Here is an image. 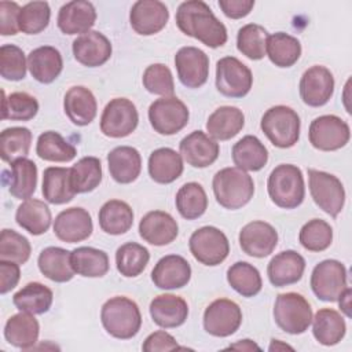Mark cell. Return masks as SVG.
I'll return each mask as SVG.
<instances>
[{"label": "cell", "instance_id": "cell-51", "mask_svg": "<svg viewBox=\"0 0 352 352\" xmlns=\"http://www.w3.org/2000/svg\"><path fill=\"white\" fill-rule=\"evenodd\" d=\"M298 241L309 252H323L331 245L333 230L327 221L312 219L301 227Z\"/></svg>", "mask_w": 352, "mask_h": 352}, {"label": "cell", "instance_id": "cell-8", "mask_svg": "<svg viewBox=\"0 0 352 352\" xmlns=\"http://www.w3.org/2000/svg\"><path fill=\"white\" fill-rule=\"evenodd\" d=\"M308 184L314 202L331 217H337L345 204V190L341 180L331 173L308 169Z\"/></svg>", "mask_w": 352, "mask_h": 352}, {"label": "cell", "instance_id": "cell-52", "mask_svg": "<svg viewBox=\"0 0 352 352\" xmlns=\"http://www.w3.org/2000/svg\"><path fill=\"white\" fill-rule=\"evenodd\" d=\"M50 16L51 10L47 1H30L21 8L19 30L26 34H37L48 26Z\"/></svg>", "mask_w": 352, "mask_h": 352}, {"label": "cell", "instance_id": "cell-42", "mask_svg": "<svg viewBox=\"0 0 352 352\" xmlns=\"http://www.w3.org/2000/svg\"><path fill=\"white\" fill-rule=\"evenodd\" d=\"M265 54L275 66L290 67L300 59L301 44L296 37L278 32L268 36Z\"/></svg>", "mask_w": 352, "mask_h": 352}, {"label": "cell", "instance_id": "cell-39", "mask_svg": "<svg viewBox=\"0 0 352 352\" xmlns=\"http://www.w3.org/2000/svg\"><path fill=\"white\" fill-rule=\"evenodd\" d=\"M70 261L74 272L85 278H100L107 274L110 267L107 253L91 246H80L72 250Z\"/></svg>", "mask_w": 352, "mask_h": 352}, {"label": "cell", "instance_id": "cell-12", "mask_svg": "<svg viewBox=\"0 0 352 352\" xmlns=\"http://www.w3.org/2000/svg\"><path fill=\"white\" fill-rule=\"evenodd\" d=\"M138 122L136 106L126 98H114L102 113L100 131L109 138H125L136 129Z\"/></svg>", "mask_w": 352, "mask_h": 352}, {"label": "cell", "instance_id": "cell-32", "mask_svg": "<svg viewBox=\"0 0 352 352\" xmlns=\"http://www.w3.org/2000/svg\"><path fill=\"white\" fill-rule=\"evenodd\" d=\"M148 175L160 184H169L183 173V160L179 153L169 147L154 150L148 157Z\"/></svg>", "mask_w": 352, "mask_h": 352}, {"label": "cell", "instance_id": "cell-38", "mask_svg": "<svg viewBox=\"0 0 352 352\" xmlns=\"http://www.w3.org/2000/svg\"><path fill=\"white\" fill-rule=\"evenodd\" d=\"M99 226L102 231L110 235H121L129 231L133 224V212L131 206L120 199H110L99 209Z\"/></svg>", "mask_w": 352, "mask_h": 352}, {"label": "cell", "instance_id": "cell-17", "mask_svg": "<svg viewBox=\"0 0 352 352\" xmlns=\"http://www.w3.org/2000/svg\"><path fill=\"white\" fill-rule=\"evenodd\" d=\"M239 245L248 256L263 258L270 256L276 248L278 232L270 223L254 220L239 231Z\"/></svg>", "mask_w": 352, "mask_h": 352}, {"label": "cell", "instance_id": "cell-26", "mask_svg": "<svg viewBox=\"0 0 352 352\" xmlns=\"http://www.w3.org/2000/svg\"><path fill=\"white\" fill-rule=\"evenodd\" d=\"M150 316L160 327H179L188 316V305L180 296L160 294L150 302Z\"/></svg>", "mask_w": 352, "mask_h": 352}, {"label": "cell", "instance_id": "cell-40", "mask_svg": "<svg viewBox=\"0 0 352 352\" xmlns=\"http://www.w3.org/2000/svg\"><path fill=\"white\" fill-rule=\"evenodd\" d=\"M52 300V290L40 282H30L12 296V302L19 311L33 315L45 314L51 308Z\"/></svg>", "mask_w": 352, "mask_h": 352}, {"label": "cell", "instance_id": "cell-59", "mask_svg": "<svg viewBox=\"0 0 352 352\" xmlns=\"http://www.w3.org/2000/svg\"><path fill=\"white\" fill-rule=\"evenodd\" d=\"M223 14L231 19L245 18L254 7V0H219Z\"/></svg>", "mask_w": 352, "mask_h": 352}, {"label": "cell", "instance_id": "cell-5", "mask_svg": "<svg viewBox=\"0 0 352 352\" xmlns=\"http://www.w3.org/2000/svg\"><path fill=\"white\" fill-rule=\"evenodd\" d=\"M300 124V117L292 107L278 104L264 113L260 128L275 147L289 148L298 142Z\"/></svg>", "mask_w": 352, "mask_h": 352}, {"label": "cell", "instance_id": "cell-55", "mask_svg": "<svg viewBox=\"0 0 352 352\" xmlns=\"http://www.w3.org/2000/svg\"><path fill=\"white\" fill-rule=\"evenodd\" d=\"M143 87L154 95L173 96L175 82L170 69L164 63H153L147 66L142 77Z\"/></svg>", "mask_w": 352, "mask_h": 352}, {"label": "cell", "instance_id": "cell-47", "mask_svg": "<svg viewBox=\"0 0 352 352\" xmlns=\"http://www.w3.org/2000/svg\"><path fill=\"white\" fill-rule=\"evenodd\" d=\"M148 260V250L136 242H126L116 252L117 270L125 278H135L140 275L144 271Z\"/></svg>", "mask_w": 352, "mask_h": 352}, {"label": "cell", "instance_id": "cell-33", "mask_svg": "<svg viewBox=\"0 0 352 352\" xmlns=\"http://www.w3.org/2000/svg\"><path fill=\"white\" fill-rule=\"evenodd\" d=\"M245 125L242 110L234 106H221L216 109L206 121V131L214 140H228L236 136Z\"/></svg>", "mask_w": 352, "mask_h": 352}, {"label": "cell", "instance_id": "cell-10", "mask_svg": "<svg viewBox=\"0 0 352 352\" xmlns=\"http://www.w3.org/2000/svg\"><path fill=\"white\" fill-rule=\"evenodd\" d=\"M346 287V270L338 260H323L312 270L311 289L319 300L334 302Z\"/></svg>", "mask_w": 352, "mask_h": 352}, {"label": "cell", "instance_id": "cell-62", "mask_svg": "<svg viewBox=\"0 0 352 352\" xmlns=\"http://www.w3.org/2000/svg\"><path fill=\"white\" fill-rule=\"evenodd\" d=\"M270 351H279V349H293L292 346H289L287 344H280L279 340H272L270 348Z\"/></svg>", "mask_w": 352, "mask_h": 352}, {"label": "cell", "instance_id": "cell-60", "mask_svg": "<svg viewBox=\"0 0 352 352\" xmlns=\"http://www.w3.org/2000/svg\"><path fill=\"white\" fill-rule=\"evenodd\" d=\"M351 294H352V290H351V287L348 286L345 290H344V293L338 297V304H340V308H341V311L348 316V318H351Z\"/></svg>", "mask_w": 352, "mask_h": 352}, {"label": "cell", "instance_id": "cell-2", "mask_svg": "<svg viewBox=\"0 0 352 352\" xmlns=\"http://www.w3.org/2000/svg\"><path fill=\"white\" fill-rule=\"evenodd\" d=\"M100 320L104 330L118 340L135 337L142 326V315L138 304L124 296L111 297L103 304Z\"/></svg>", "mask_w": 352, "mask_h": 352}, {"label": "cell", "instance_id": "cell-53", "mask_svg": "<svg viewBox=\"0 0 352 352\" xmlns=\"http://www.w3.org/2000/svg\"><path fill=\"white\" fill-rule=\"evenodd\" d=\"M29 241L14 230L4 228L0 234V260L25 264L30 257Z\"/></svg>", "mask_w": 352, "mask_h": 352}, {"label": "cell", "instance_id": "cell-58", "mask_svg": "<svg viewBox=\"0 0 352 352\" xmlns=\"http://www.w3.org/2000/svg\"><path fill=\"white\" fill-rule=\"evenodd\" d=\"M21 278L19 264L8 260H0V293L6 294L14 289Z\"/></svg>", "mask_w": 352, "mask_h": 352}, {"label": "cell", "instance_id": "cell-36", "mask_svg": "<svg viewBox=\"0 0 352 352\" xmlns=\"http://www.w3.org/2000/svg\"><path fill=\"white\" fill-rule=\"evenodd\" d=\"M51 210L47 204L40 199H25L16 209L15 221L19 227L32 235L44 234L51 226Z\"/></svg>", "mask_w": 352, "mask_h": 352}, {"label": "cell", "instance_id": "cell-34", "mask_svg": "<svg viewBox=\"0 0 352 352\" xmlns=\"http://www.w3.org/2000/svg\"><path fill=\"white\" fill-rule=\"evenodd\" d=\"M43 195L47 202L54 205L67 204L73 199L76 192L73 191L70 182V168L48 166L43 173Z\"/></svg>", "mask_w": 352, "mask_h": 352}, {"label": "cell", "instance_id": "cell-30", "mask_svg": "<svg viewBox=\"0 0 352 352\" xmlns=\"http://www.w3.org/2000/svg\"><path fill=\"white\" fill-rule=\"evenodd\" d=\"M70 254L72 252L58 246L43 249L37 258L40 272L52 282L65 283L72 280L76 272L72 267Z\"/></svg>", "mask_w": 352, "mask_h": 352}, {"label": "cell", "instance_id": "cell-15", "mask_svg": "<svg viewBox=\"0 0 352 352\" xmlns=\"http://www.w3.org/2000/svg\"><path fill=\"white\" fill-rule=\"evenodd\" d=\"M334 92V77L331 72L320 65H315L304 72L300 80V96L311 107L326 104Z\"/></svg>", "mask_w": 352, "mask_h": 352}, {"label": "cell", "instance_id": "cell-37", "mask_svg": "<svg viewBox=\"0 0 352 352\" xmlns=\"http://www.w3.org/2000/svg\"><path fill=\"white\" fill-rule=\"evenodd\" d=\"M232 161L242 170L256 172L264 168L268 161V150L253 135H246L232 147Z\"/></svg>", "mask_w": 352, "mask_h": 352}, {"label": "cell", "instance_id": "cell-22", "mask_svg": "<svg viewBox=\"0 0 352 352\" xmlns=\"http://www.w3.org/2000/svg\"><path fill=\"white\" fill-rule=\"evenodd\" d=\"M179 148L184 161L194 168H206L212 165L220 153L219 143L202 131H194L184 136Z\"/></svg>", "mask_w": 352, "mask_h": 352}, {"label": "cell", "instance_id": "cell-3", "mask_svg": "<svg viewBox=\"0 0 352 352\" xmlns=\"http://www.w3.org/2000/svg\"><path fill=\"white\" fill-rule=\"evenodd\" d=\"M212 187L216 201L230 210L245 206L254 194L252 176L236 166L224 168L216 172Z\"/></svg>", "mask_w": 352, "mask_h": 352}, {"label": "cell", "instance_id": "cell-13", "mask_svg": "<svg viewBox=\"0 0 352 352\" xmlns=\"http://www.w3.org/2000/svg\"><path fill=\"white\" fill-rule=\"evenodd\" d=\"M309 143L320 151H334L344 147L351 138L349 125L337 116L316 117L308 131Z\"/></svg>", "mask_w": 352, "mask_h": 352}, {"label": "cell", "instance_id": "cell-14", "mask_svg": "<svg viewBox=\"0 0 352 352\" xmlns=\"http://www.w3.org/2000/svg\"><path fill=\"white\" fill-rule=\"evenodd\" d=\"M242 323L239 305L228 298H217L210 302L204 312V329L214 337H228L234 334Z\"/></svg>", "mask_w": 352, "mask_h": 352}, {"label": "cell", "instance_id": "cell-46", "mask_svg": "<svg viewBox=\"0 0 352 352\" xmlns=\"http://www.w3.org/2000/svg\"><path fill=\"white\" fill-rule=\"evenodd\" d=\"M36 154L44 161L69 162L76 157L77 151L73 144L62 138V135L54 131H47L37 139Z\"/></svg>", "mask_w": 352, "mask_h": 352}, {"label": "cell", "instance_id": "cell-11", "mask_svg": "<svg viewBox=\"0 0 352 352\" xmlns=\"http://www.w3.org/2000/svg\"><path fill=\"white\" fill-rule=\"evenodd\" d=\"M253 84L250 69L234 56H224L216 65V88L227 98H243Z\"/></svg>", "mask_w": 352, "mask_h": 352}, {"label": "cell", "instance_id": "cell-57", "mask_svg": "<svg viewBox=\"0 0 352 352\" xmlns=\"http://www.w3.org/2000/svg\"><path fill=\"white\" fill-rule=\"evenodd\" d=\"M179 345L176 342V340L173 338V336H170L169 333L164 331V330H158L151 333L150 336H147V338L144 340L142 349L146 352H158V351H172V349H177Z\"/></svg>", "mask_w": 352, "mask_h": 352}, {"label": "cell", "instance_id": "cell-29", "mask_svg": "<svg viewBox=\"0 0 352 352\" xmlns=\"http://www.w3.org/2000/svg\"><path fill=\"white\" fill-rule=\"evenodd\" d=\"M28 67L36 81L50 84L58 78L63 69L62 55L55 47H38L28 55Z\"/></svg>", "mask_w": 352, "mask_h": 352}, {"label": "cell", "instance_id": "cell-56", "mask_svg": "<svg viewBox=\"0 0 352 352\" xmlns=\"http://www.w3.org/2000/svg\"><path fill=\"white\" fill-rule=\"evenodd\" d=\"M21 7L15 1H0V33L1 36H14L19 30L18 18Z\"/></svg>", "mask_w": 352, "mask_h": 352}, {"label": "cell", "instance_id": "cell-24", "mask_svg": "<svg viewBox=\"0 0 352 352\" xmlns=\"http://www.w3.org/2000/svg\"><path fill=\"white\" fill-rule=\"evenodd\" d=\"M96 21V10L92 3L73 0L63 4L58 14V28L65 34H84Z\"/></svg>", "mask_w": 352, "mask_h": 352}, {"label": "cell", "instance_id": "cell-43", "mask_svg": "<svg viewBox=\"0 0 352 352\" xmlns=\"http://www.w3.org/2000/svg\"><path fill=\"white\" fill-rule=\"evenodd\" d=\"M70 182L76 194L94 191L102 182V164L96 157H82L70 168Z\"/></svg>", "mask_w": 352, "mask_h": 352}, {"label": "cell", "instance_id": "cell-49", "mask_svg": "<svg viewBox=\"0 0 352 352\" xmlns=\"http://www.w3.org/2000/svg\"><path fill=\"white\" fill-rule=\"evenodd\" d=\"M268 32L257 23H248L238 30L236 48L252 60H260L265 56Z\"/></svg>", "mask_w": 352, "mask_h": 352}, {"label": "cell", "instance_id": "cell-27", "mask_svg": "<svg viewBox=\"0 0 352 352\" xmlns=\"http://www.w3.org/2000/svg\"><path fill=\"white\" fill-rule=\"evenodd\" d=\"M63 109L69 120L78 126H85L94 121L98 111V103L94 94L82 87H72L63 99Z\"/></svg>", "mask_w": 352, "mask_h": 352}, {"label": "cell", "instance_id": "cell-35", "mask_svg": "<svg viewBox=\"0 0 352 352\" xmlns=\"http://www.w3.org/2000/svg\"><path fill=\"white\" fill-rule=\"evenodd\" d=\"M312 333L322 345L331 346L338 344L346 331V324L340 312L331 308L319 309L312 318Z\"/></svg>", "mask_w": 352, "mask_h": 352}, {"label": "cell", "instance_id": "cell-48", "mask_svg": "<svg viewBox=\"0 0 352 352\" xmlns=\"http://www.w3.org/2000/svg\"><path fill=\"white\" fill-rule=\"evenodd\" d=\"M32 132L25 126L7 128L0 135V157L4 162L26 157L30 150Z\"/></svg>", "mask_w": 352, "mask_h": 352}, {"label": "cell", "instance_id": "cell-45", "mask_svg": "<svg viewBox=\"0 0 352 352\" xmlns=\"http://www.w3.org/2000/svg\"><path fill=\"white\" fill-rule=\"evenodd\" d=\"M227 282L243 297H253L263 287L258 270L246 261H236L227 270Z\"/></svg>", "mask_w": 352, "mask_h": 352}, {"label": "cell", "instance_id": "cell-28", "mask_svg": "<svg viewBox=\"0 0 352 352\" xmlns=\"http://www.w3.org/2000/svg\"><path fill=\"white\" fill-rule=\"evenodd\" d=\"M110 176L120 184H129L142 170L140 153L131 146H118L107 154Z\"/></svg>", "mask_w": 352, "mask_h": 352}, {"label": "cell", "instance_id": "cell-61", "mask_svg": "<svg viewBox=\"0 0 352 352\" xmlns=\"http://www.w3.org/2000/svg\"><path fill=\"white\" fill-rule=\"evenodd\" d=\"M228 348L230 349H238V351H253V349L258 351L260 349V346L256 342H253L252 340H241L235 344H231Z\"/></svg>", "mask_w": 352, "mask_h": 352}, {"label": "cell", "instance_id": "cell-31", "mask_svg": "<svg viewBox=\"0 0 352 352\" xmlns=\"http://www.w3.org/2000/svg\"><path fill=\"white\" fill-rule=\"evenodd\" d=\"M40 324L33 314L19 312L8 318L4 326V337L8 344L21 348L29 349L33 348L38 340Z\"/></svg>", "mask_w": 352, "mask_h": 352}, {"label": "cell", "instance_id": "cell-7", "mask_svg": "<svg viewBox=\"0 0 352 352\" xmlns=\"http://www.w3.org/2000/svg\"><path fill=\"white\" fill-rule=\"evenodd\" d=\"M188 248L197 261L209 267L221 264L230 253V242L226 234L213 226L195 230L190 236Z\"/></svg>", "mask_w": 352, "mask_h": 352}, {"label": "cell", "instance_id": "cell-1", "mask_svg": "<svg viewBox=\"0 0 352 352\" xmlns=\"http://www.w3.org/2000/svg\"><path fill=\"white\" fill-rule=\"evenodd\" d=\"M176 25L186 36L217 48L227 43V29L202 0L183 1L176 11Z\"/></svg>", "mask_w": 352, "mask_h": 352}, {"label": "cell", "instance_id": "cell-16", "mask_svg": "<svg viewBox=\"0 0 352 352\" xmlns=\"http://www.w3.org/2000/svg\"><path fill=\"white\" fill-rule=\"evenodd\" d=\"M180 82L187 88L202 87L209 76V58L197 47H183L175 55Z\"/></svg>", "mask_w": 352, "mask_h": 352}, {"label": "cell", "instance_id": "cell-21", "mask_svg": "<svg viewBox=\"0 0 352 352\" xmlns=\"http://www.w3.org/2000/svg\"><path fill=\"white\" fill-rule=\"evenodd\" d=\"M73 55L76 60L88 67L104 65L111 56L109 38L96 30H89L73 41Z\"/></svg>", "mask_w": 352, "mask_h": 352}, {"label": "cell", "instance_id": "cell-18", "mask_svg": "<svg viewBox=\"0 0 352 352\" xmlns=\"http://www.w3.org/2000/svg\"><path fill=\"white\" fill-rule=\"evenodd\" d=\"M169 19L168 7L158 0H139L129 12L132 29L142 36H151L161 32Z\"/></svg>", "mask_w": 352, "mask_h": 352}, {"label": "cell", "instance_id": "cell-4", "mask_svg": "<svg viewBox=\"0 0 352 352\" xmlns=\"http://www.w3.org/2000/svg\"><path fill=\"white\" fill-rule=\"evenodd\" d=\"M267 190L271 201L282 209L300 206L305 197L302 172L292 164H280L268 176Z\"/></svg>", "mask_w": 352, "mask_h": 352}, {"label": "cell", "instance_id": "cell-50", "mask_svg": "<svg viewBox=\"0 0 352 352\" xmlns=\"http://www.w3.org/2000/svg\"><path fill=\"white\" fill-rule=\"evenodd\" d=\"M38 111V102L28 92H12L8 96L3 92V120L29 121Z\"/></svg>", "mask_w": 352, "mask_h": 352}, {"label": "cell", "instance_id": "cell-23", "mask_svg": "<svg viewBox=\"0 0 352 352\" xmlns=\"http://www.w3.org/2000/svg\"><path fill=\"white\" fill-rule=\"evenodd\" d=\"M139 234L150 245L165 246L176 239L179 226L168 212L151 210L142 217Z\"/></svg>", "mask_w": 352, "mask_h": 352}, {"label": "cell", "instance_id": "cell-9", "mask_svg": "<svg viewBox=\"0 0 352 352\" xmlns=\"http://www.w3.org/2000/svg\"><path fill=\"white\" fill-rule=\"evenodd\" d=\"M188 117L187 106L176 96H162L148 107L150 124L160 135L177 133L187 125Z\"/></svg>", "mask_w": 352, "mask_h": 352}, {"label": "cell", "instance_id": "cell-41", "mask_svg": "<svg viewBox=\"0 0 352 352\" xmlns=\"http://www.w3.org/2000/svg\"><path fill=\"white\" fill-rule=\"evenodd\" d=\"M11 164V175L8 191L18 199H29L36 191L37 186V166L26 158H16Z\"/></svg>", "mask_w": 352, "mask_h": 352}, {"label": "cell", "instance_id": "cell-25", "mask_svg": "<svg viewBox=\"0 0 352 352\" xmlns=\"http://www.w3.org/2000/svg\"><path fill=\"white\" fill-rule=\"evenodd\" d=\"M305 260L294 250H283L275 254L267 267V275L275 287L297 283L304 274Z\"/></svg>", "mask_w": 352, "mask_h": 352}, {"label": "cell", "instance_id": "cell-20", "mask_svg": "<svg viewBox=\"0 0 352 352\" xmlns=\"http://www.w3.org/2000/svg\"><path fill=\"white\" fill-rule=\"evenodd\" d=\"M191 278L188 261L179 254H168L160 258L151 271V280L158 289L173 290L186 286Z\"/></svg>", "mask_w": 352, "mask_h": 352}, {"label": "cell", "instance_id": "cell-19", "mask_svg": "<svg viewBox=\"0 0 352 352\" xmlns=\"http://www.w3.org/2000/svg\"><path fill=\"white\" fill-rule=\"evenodd\" d=\"M94 230L92 219L84 208H69L62 210L54 221V234L58 239L76 243L87 239Z\"/></svg>", "mask_w": 352, "mask_h": 352}, {"label": "cell", "instance_id": "cell-6", "mask_svg": "<svg viewBox=\"0 0 352 352\" xmlns=\"http://www.w3.org/2000/svg\"><path fill=\"white\" fill-rule=\"evenodd\" d=\"M274 319L279 329L289 334H302L312 322V309L304 296L287 292L276 296Z\"/></svg>", "mask_w": 352, "mask_h": 352}, {"label": "cell", "instance_id": "cell-54", "mask_svg": "<svg viewBox=\"0 0 352 352\" xmlns=\"http://www.w3.org/2000/svg\"><path fill=\"white\" fill-rule=\"evenodd\" d=\"M28 60L23 51L14 44H4L0 48V74L10 81L23 80Z\"/></svg>", "mask_w": 352, "mask_h": 352}, {"label": "cell", "instance_id": "cell-44", "mask_svg": "<svg viewBox=\"0 0 352 352\" xmlns=\"http://www.w3.org/2000/svg\"><path fill=\"white\" fill-rule=\"evenodd\" d=\"M176 209L182 217L195 220L201 217L208 208V197L199 183L190 182L183 184L176 194Z\"/></svg>", "mask_w": 352, "mask_h": 352}]
</instances>
